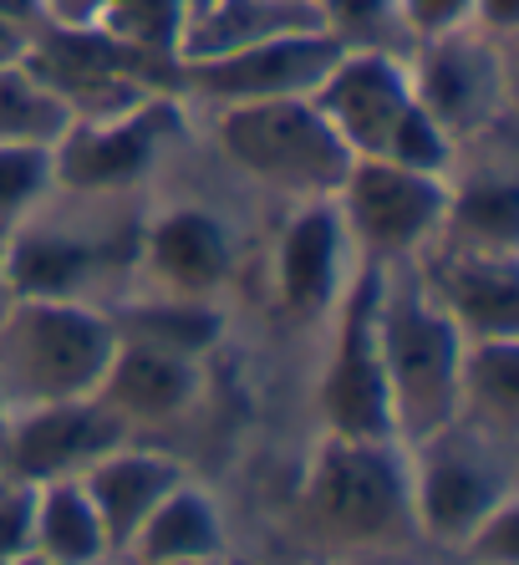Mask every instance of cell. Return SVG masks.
Returning <instances> with one entry per match:
<instances>
[{
  "instance_id": "6da1fadb",
  "label": "cell",
  "mask_w": 519,
  "mask_h": 565,
  "mask_svg": "<svg viewBox=\"0 0 519 565\" xmlns=\"http://www.w3.org/2000/svg\"><path fill=\"white\" fill-rule=\"evenodd\" d=\"M148 199L46 189L6 235L15 296L117 306L138 286V230Z\"/></svg>"
},
{
  "instance_id": "7a4b0ae2",
  "label": "cell",
  "mask_w": 519,
  "mask_h": 565,
  "mask_svg": "<svg viewBox=\"0 0 519 565\" xmlns=\"http://www.w3.org/2000/svg\"><path fill=\"white\" fill-rule=\"evenodd\" d=\"M377 356L388 382L392 438L417 444L438 434L458 413V367H464V331L443 316L413 265L377 270Z\"/></svg>"
},
{
  "instance_id": "3957f363",
  "label": "cell",
  "mask_w": 519,
  "mask_h": 565,
  "mask_svg": "<svg viewBox=\"0 0 519 565\" xmlns=\"http://www.w3.org/2000/svg\"><path fill=\"white\" fill-rule=\"evenodd\" d=\"M117 331L103 306L15 296L0 321V403L6 418L46 403L92 397L113 362Z\"/></svg>"
},
{
  "instance_id": "277c9868",
  "label": "cell",
  "mask_w": 519,
  "mask_h": 565,
  "mask_svg": "<svg viewBox=\"0 0 519 565\" xmlns=\"http://www.w3.org/2000/svg\"><path fill=\"white\" fill-rule=\"evenodd\" d=\"M306 530L326 545L351 551H392L407 545L413 500H407V454L398 438H321L306 489H300Z\"/></svg>"
},
{
  "instance_id": "5b68a950",
  "label": "cell",
  "mask_w": 519,
  "mask_h": 565,
  "mask_svg": "<svg viewBox=\"0 0 519 565\" xmlns=\"http://www.w3.org/2000/svg\"><path fill=\"white\" fill-rule=\"evenodd\" d=\"M407 454V500H413L417 540L458 551L499 504L519 494L515 479V438L484 434L454 418L438 434L403 444Z\"/></svg>"
},
{
  "instance_id": "8992f818",
  "label": "cell",
  "mask_w": 519,
  "mask_h": 565,
  "mask_svg": "<svg viewBox=\"0 0 519 565\" xmlns=\"http://www.w3.org/2000/svg\"><path fill=\"white\" fill-rule=\"evenodd\" d=\"M214 148L240 179L290 204L331 199L347 173L351 153L326 128L311 97H275V103L224 107L209 113Z\"/></svg>"
},
{
  "instance_id": "52a82bcc",
  "label": "cell",
  "mask_w": 519,
  "mask_h": 565,
  "mask_svg": "<svg viewBox=\"0 0 519 565\" xmlns=\"http://www.w3.org/2000/svg\"><path fill=\"white\" fill-rule=\"evenodd\" d=\"M189 138V107L179 93H158L107 118L66 122L52 138V189L66 194L148 199V184L169 169Z\"/></svg>"
},
{
  "instance_id": "ba28073f",
  "label": "cell",
  "mask_w": 519,
  "mask_h": 565,
  "mask_svg": "<svg viewBox=\"0 0 519 565\" xmlns=\"http://www.w3.org/2000/svg\"><path fill=\"white\" fill-rule=\"evenodd\" d=\"M27 72L56 97L66 122L107 118L158 93H179V62L133 52L107 31H56L41 26L27 41Z\"/></svg>"
},
{
  "instance_id": "9c48e42d",
  "label": "cell",
  "mask_w": 519,
  "mask_h": 565,
  "mask_svg": "<svg viewBox=\"0 0 519 565\" xmlns=\"http://www.w3.org/2000/svg\"><path fill=\"white\" fill-rule=\"evenodd\" d=\"M347 245L357 265H413L443 235V210H448V179L417 173L388 158H351L331 194Z\"/></svg>"
},
{
  "instance_id": "30bf717a",
  "label": "cell",
  "mask_w": 519,
  "mask_h": 565,
  "mask_svg": "<svg viewBox=\"0 0 519 565\" xmlns=\"http://www.w3.org/2000/svg\"><path fill=\"white\" fill-rule=\"evenodd\" d=\"M407 82H413L417 107L454 143H468V138L509 122V93H515L509 41L479 26L413 41L407 46Z\"/></svg>"
},
{
  "instance_id": "8fae6325",
  "label": "cell",
  "mask_w": 519,
  "mask_h": 565,
  "mask_svg": "<svg viewBox=\"0 0 519 565\" xmlns=\"http://www.w3.org/2000/svg\"><path fill=\"white\" fill-rule=\"evenodd\" d=\"M377 265H357L331 311V347L321 367V418L331 438H392L388 382L377 356Z\"/></svg>"
},
{
  "instance_id": "7c38bea8",
  "label": "cell",
  "mask_w": 519,
  "mask_h": 565,
  "mask_svg": "<svg viewBox=\"0 0 519 565\" xmlns=\"http://www.w3.org/2000/svg\"><path fill=\"white\" fill-rule=\"evenodd\" d=\"M240 265V235L214 204H148L138 230V286L153 296L220 301Z\"/></svg>"
},
{
  "instance_id": "4fadbf2b",
  "label": "cell",
  "mask_w": 519,
  "mask_h": 565,
  "mask_svg": "<svg viewBox=\"0 0 519 565\" xmlns=\"http://www.w3.org/2000/svg\"><path fill=\"white\" fill-rule=\"evenodd\" d=\"M337 41L316 31L260 41L245 52L209 56V62H179V97L189 113H224V107L275 103V97H311V87L337 62Z\"/></svg>"
},
{
  "instance_id": "5bb4252c",
  "label": "cell",
  "mask_w": 519,
  "mask_h": 565,
  "mask_svg": "<svg viewBox=\"0 0 519 565\" xmlns=\"http://www.w3.org/2000/svg\"><path fill=\"white\" fill-rule=\"evenodd\" d=\"M316 113L351 158H382L417 107L407 82V56L392 52H337L326 77L311 87Z\"/></svg>"
},
{
  "instance_id": "9a60e30c",
  "label": "cell",
  "mask_w": 519,
  "mask_h": 565,
  "mask_svg": "<svg viewBox=\"0 0 519 565\" xmlns=\"http://www.w3.org/2000/svg\"><path fill=\"white\" fill-rule=\"evenodd\" d=\"M433 245H454L474 255H519V179L509 122L458 143L448 169V210Z\"/></svg>"
},
{
  "instance_id": "2e32d148",
  "label": "cell",
  "mask_w": 519,
  "mask_h": 565,
  "mask_svg": "<svg viewBox=\"0 0 519 565\" xmlns=\"http://www.w3.org/2000/svg\"><path fill=\"white\" fill-rule=\"evenodd\" d=\"M357 255L347 245L331 199H306L290 210L271 245V296L290 321H326L347 290Z\"/></svg>"
},
{
  "instance_id": "e0dca14e",
  "label": "cell",
  "mask_w": 519,
  "mask_h": 565,
  "mask_svg": "<svg viewBox=\"0 0 519 565\" xmlns=\"http://www.w3.org/2000/svg\"><path fill=\"white\" fill-rule=\"evenodd\" d=\"M128 423L107 413L97 397H72V403H46V408H27L6 418V438H0V469L27 479V484H46V479H72L92 459H103L107 448L128 444Z\"/></svg>"
},
{
  "instance_id": "ac0fdd59",
  "label": "cell",
  "mask_w": 519,
  "mask_h": 565,
  "mask_svg": "<svg viewBox=\"0 0 519 565\" xmlns=\"http://www.w3.org/2000/svg\"><path fill=\"white\" fill-rule=\"evenodd\" d=\"M417 280L464 342L519 337V255H474L454 245H428L413 260Z\"/></svg>"
},
{
  "instance_id": "d6986e66",
  "label": "cell",
  "mask_w": 519,
  "mask_h": 565,
  "mask_svg": "<svg viewBox=\"0 0 519 565\" xmlns=\"http://www.w3.org/2000/svg\"><path fill=\"white\" fill-rule=\"evenodd\" d=\"M199 393H204V362L158 352L144 342H117L92 397L128 423V434H138V428L179 423L199 403Z\"/></svg>"
},
{
  "instance_id": "ffe728a7",
  "label": "cell",
  "mask_w": 519,
  "mask_h": 565,
  "mask_svg": "<svg viewBox=\"0 0 519 565\" xmlns=\"http://www.w3.org/2000/svg\"><path fill=\"white\" fill-rule=\"evenodd\" d=\"M77 479H82V489H87L97 520H103L107 551H113V561H117L123 545L133 540V530L144 525L148 514H153V504L183 479V463L173 459V454H163V448H144L128 438V444L107 448L103 459H92Z\"/></svg>"
},
{
  "instance_id": "44dd1931",
  "label": "cell",
  "mask_w": 519,
  "mask_h": 565,
  "mask_svg": "<svg viewBox=\"0 0 519 565\" xmlns=\"http://www.w3.org/2000/svg\"><path fill=\"white\" fill-rule=\"evenodd\" d=\"M224 514L209 489H199L189 473L153 504L144 525L133 530L117 561L128 565H179V561H204V555H224Z\"/></svg>"
},
{
  "instance_id": "7402d4cb",
  "label": "cell",
  "mask_w": 519,
  "mask_h": 565,
  "mask_svg": "<svg viewBox=\"0 0 519 565\" xmlns=\"http://www.w3.org/2000/svg\"><path fill=\"white\" fill-rule=\"evenodd\" d=\"M316 26H321V15L311 0H209L183 26L179 62H209V56H230L260 46V41Z\"/></svg>"
},
{
  "instance_id": "603a6c76",
  "label": "cell",
  "mask_w": 519,
  "mask_h": 565,
  "mask_svg": "<svg viewBox=\"0 0 519 565\" xmlns=\"http://www.w3.org/2000/svg\"><path fill=\"white\" fill-rule=\"evenodd\" d=\"M113 316L117 342H144L158 352L189 356V362H209V352L224 342V306L220 301H189V296H153V290H133Z\"/></svg>"
},
{
  "instance_id": "cb8c5ba5",
  "label": "cell",
  "mask_w": 519,
  "mask_h": 565,
  "mask_svg": "<svg viewBox=\"0 0 519 565\" xmlns=\"http://www.w3.org/2000/svg\"><path fill=\"white\" fill-rule=\"evenodd\" d=\"M31 551L46 565H107L103 520L92 510L82 479H46L36 484V504H31Z\"/></svg>"
},
{
  "instance_id": "d4e9b609",
  "label": "cell",
  "mask_w": 519,
  "mask_h": 565,
  "mask_svg": "<svg viewBox=\"0 0 519 565\" xmlns=\"http://www.w3.org/2000/svg\"><path fill=\"white\" fill-rule=\"evenodd\" d=\"M454 418L474 423L484 434H499V438L519 434V337L464 342Z\"/></svg>"
},
{
  "instance_id": "484cf974",
  "label": "cell",
  "mask_w": 519,
  "mask_h": 565,
  "mask_svg": "<svg viewBox=\"0 0 519 565\" xmlns=\"http://www.w3.org/2000/svg\"><path fill=\"white\" fill-rule=\"evenodd\" d=\"M62 128H66V113L27 72V62L0 66V148H15V143L52 148V138Z\"/></svg>"
},
{
  "instance_id": "4316f807",
  "label": "cell",
  "mask_w": 519,
  "mask_h": 565,
  "mask_svg": "<svg viewBox=\"0 0 519 565\" xmlns=\"http://www.w3.org/2000/svg\"><path fill=\"white\" fill-rule=\"evenodd\" d=\"M321 31L341 52H392L407 56V26L398 15V0H316Z\"/></svg>"
},
{
  "instance_id": "83f0119b",
  "label": "cell",
  "mask_w": 519,
  "mask_h": 565,
  "mask_svg": "<svg viewBox=\"0 0 519 565\" xmlns=\"http://www.w3.org/2000/svg\"><path fill=\"white\" fill-rule=\"evenodd\" d=\"M189 26V0H107L97 31L148 56L179 62V41Z\"/></svg>"
},
{
  "instance_id": "f1b7e54d",
  "label": "cell",
  "mask_w": 519,
  "mask_h": 565,
  "mask_svg": "<svg viewBox=\"0 0 519 565\" xmlns=\"http://www.w3.org/2000/svg\"><path fill=\"white\" fill-rule=\"evenodd\" d=\"M52 189V153L36 143L0 148V239L15 230V220Z\"/></svg>"
},
{
  "instance_id": "f546056e",
  "label": "cell",
  "mask_w": 519,
  "mask_h": 565,
  "mask_svg": "<svg viewBox=\"0 0 519 565\" xmlns=\"http://www.w3.org/2000/svg\"><path fill=\"white\" fill-rule=\"evenodd\" d=\"M458 551L468 555V565H519V494L499 504Z\"/></svg>"
},
{
  "instance_id": "4dcf8cb0",
  "label": "cell",
  "mask_w": 519,
  "mask_h": 565,
  "mask_svg": "<svg viewBox=\"0 0 519 565\" xmlns=\"http://www.w3.org/2000/svg\"><path fill=\"white\" fill-rule=\"evenodd\" d=\"M31 504H36V484L0 469V561L31 551Z\"/></svg>"
},
{
  "instance_id": "1f68e13d",
  "label": "cell",
  "mask_w": 519,
  "mask_h": 565,
  "mask_svg": "<svg viewBox=\"0 0 519 565\" xmlns=\"http://www.w3.org/2000/svg\"><path fill=\"white\" fill-rule=\"evenodd\" d=\"M398 15L407 26V41H428L474 26V0H398Z\"/></svg>"
},
{
  "instance_id": "d6a6232c",
  "label": "cell",
  "mask_w": 519,
  "mask_h": 565,
  "mask_svg": "<svg viewBox=\"0 0 519 565\" xmlns=\"http://www.w3.org/2000/svg\"><path fill=\"white\" fill-rule=\"evenodd\" d=\"M103 6L107 0H46L41 6V26H56V31H92L103 21ZM36 26V31H41Z\"/></svg>"
},
{
  "instance_id": "836d02e7",
  "label": "cell",
  "mask_w": 519,
  "mask_h": 565,
  "mask_svg": "<svg viewBox=\"0 0 519 565\" xmlns=\"http://www.w3.org/2000/svg\"><path fill=\"white\" fill-rule=\"evenodd\" d=\"M41 6L46 0H0V26H11V31H36L41 26Z\"/></svg>"
},
{
  "instance_id": "e575fe53",
  "label": "cell",
  "mask_w": 519,
  "mask_h": 565,
  "mask_svg": "<svg viewBox=\"0 0 519 565\" xmlns=\"http://www.w3.org/2000/svg\"><path fill=\"white\" fill-rule=\"evenodd\" d=\"M27 31H11V26H0V66H11L27 56Z\"/></svg>"
},
{
  "instance_id": "d590c367",
  "label": "cell",
  "mask_w": 519,
  "mask_h": 565,
  "mask_svg": "<svg viewBox=\"0 0 519 565\" xmlns=\"http://www.w3.org/2000/svg\"><path fill=\"white\" fill-rule=\"evenodd\" d=\"M11 301H15V286H11V270H6V239H0V321H6Z\"/></svg>"
},
{
  "instance_id": "8d00e7d4",
  "label": "cell",
  "mask_w": 519,
  "mask_h": 565,
  "mask_svg": "<svg viewBox=\"0 0 519 565\" xmlns=\"http://www.w3.org/2000/svg\"><path fill=\"white\" fill-rule=\"evenodd\" d=\"M0 565H46V561H41L36 551H21V555H11V561H0Z\"/></svg>"
},
{
  "instance_id": "74e56055",
  "label": "cell",
  "mask_w": 519,
  "mask_h": 565,
  "mask_svg": "<svg viewBox=\"0 0 519 565\" xmlns=\"http://www.w3.org/2000/svg\"><path fill=\"white\" fill-rule=\"evenodd\" d=\"M179 565H230L224 555H204V561H179Z\"/></svg>"
},
{
  "instance_id": "f35d334b",
  "label": "cell",
  "mask_w": 519,
  "mask_h": 565,
  "mask_svg": "<svg viewBox=\"0 0 519 565\" xmlns=\"http://www.w3.org/2000/svg\"><path fill=\"white\" fill-rule=\"evenodd\" d=\"M204 6H209V0H189V15H194V11H204Z\"/></svg>"
},
{
  "instance_id": "ab89813d",
  "label": "cell",
  "mask_w": 519,
  "mask_h": 565,
  "mask_svg": "<svg viewBox=\"0 0 519 565\" xmlns=\"http://www.w3.org/2000/svg\"><path fill=\"white\" fill-rule=\"evenodd\" d=\"M0 438H6V403H0Z\"/></svg>"
},
{
  "instance_id": "60d3db41",
  "label": "cell",
  "mask_w": 519,
  "mask_h": 565,
  "mask_svg": "<svg viewBox=\"0 0 519 565\" xmlns=\"http://www.w3.org/2000/svg\"><path fill=\"white\" fill-rule=\"evenodd\" d=\"M311 6H316V0H311Z\"/></svg>"
}]
</instances>
